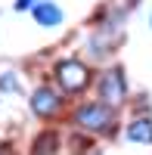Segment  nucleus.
Segmentation results:
<instances>
[{
	"label": "nucleus",
	"instance_id": "obj_1",
	"mask_svg": "<svg viewBox=\"0 0 152 155\" xmlns=\"http://www.w3.org/2000/svg\"><path fill=\"white\" fill-rule=\"evenodd\" d=\"M56 81L62 90H68V93H78V90L87 87V81H90V71H87L84 62L78 59H65L56 65Z\"/></svg>",
	"mask_w": 152,
	"mask_h": 155
},
{
	"label": "nucleus",
	"instance_id": "obj_2",
	"mask_svg": "<svg viewBox=\"0 0 152 155\" xmlns=\"http://www.w3.org/2000/svg\"><path fill=\"white\" fill-rule=\"evenodd\" d=\"M74 118L87 130H106V127H112V112L106 106H84V109H78Z\"/></svg>",
	"mask_w": 152,
	"mask_h": 155
},
{
	"label": "nucleus",
	"instance_id": "obj_3",
	"mask_svg": "<svg viewBox=\"0 0 152 155\" xmlns=\"http://www.w3.org/2000/svg\"><path fill=\"white\" fill-rule=\"evenodd\" d=\"M103 96L112 106H121L124 102V74H121V68H112V71L103 74Z\"/></svg>",
	"mask_w": 152,
	"mask_h": 155
},
{
	"label": "nucleus",
	"instance_id": "obj_4",
	"mask_svg": "<svg viewBox=\"0 0 152 155\" xmlns=\"http://www.w3.org/2000/svg\"><path fill=\"white\" fill-rule=\"evenodd\" d=\"M56 109H59V96H56L50 87H41V90L31 96V112L41 115V118H50Z\"/></svg>",
	"mask_w": 152,
	"mask_h": 155
},
{
	"label": "nucleus",
	"instance_id": "obj_5",
	"mask_svg": "<svg viewBox=\"0 0 152 155\" xmlns=\"http://www.w3.org/2000/svg\"><path fill=\"white\" fill-rule=\"evenodd\" d=\"M127 140L131 143H152V121L149 118H137V121H131V127H127Z\"/></svg>",
	"mask_w": 152,
	"mask_h": 155
},
{
	"label": "nucleus",
	"instance_id": "obj_6",
	"mask_svg": "<svg viewBox=\"0 0 152 155\" xmlns=\"http://www.w3.org/2000/svg\"><path fill=\"white\" fill-rule=\"evenodd\" d=\"M34 22H41V25H59L62 22V12L53 3H37L34 6Z\"/></svg>",
	"mask_w": 152,
	"mask_h": 155
},
{
	"label": "nucleus",
	"instance_id": "obj_7",
	"mask_svg": "<svg viewBox=\"0 0 152 155\" xmlns=\"http://www.w3.org/2000/svg\"><path fill=\"white\" fill-rule=\"evenodd\" d=\"M56 146H59V137L53 130H47V134H41V137L34 140V155H53Z\"/></svg>",
	"mask_w": 152,
	"mask_h": 155
},
{
	"label": "nucleus",
	"instance_id": "obj_8",
	"mask_svg": "<svg viewBox=\"0 0 152 155\" xmlns=\"http://www.w3.org/2000/svg\"><path fill=\"white\" fill-rule=\"evenodd\" d=\"M0 90H16V74L6 71L3 78H0Z\"/></svg>",
	"mask_w": 152,
	"mask_h": 155
},
{
	"label": "nucleus",
	"instance_id": "obj_9",
	"mask_svg": "<svg viewBox=\"0 0 152 155\" xmlns=\"http://www.w3.org/2000/svg\"><path fill=\"white\" fill-rule=\"evenodd\" d=\"M34 0H16V9H25V6H31Z\"/></svg>",
	"mask_w": 152,
	"mask_h": 155
},
{
	"label": "nucleus",
	"instance_id": "obj_10",
	"mask_svg": "<svg viewBox=\"0 0 152 155\" xmlns=\"http://www.w3.org/2000/svg\"><path fill=\"white\" fill-rule=\"evenodd\" d=\"M0 155H9V146H3V143H0Z\"/></svg>",
	"mask_w": 152,
	"mask_h": 155
}]
</instances>
